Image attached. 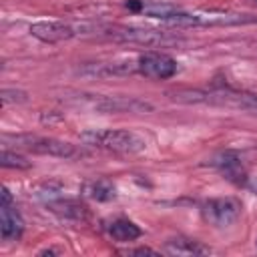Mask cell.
<instances>
[{
    "instance_id": "cell-1",
    "label": "cell",
    "mask_w": 257,
    "mask_h": 257,
    "mask_svg": "<svg viewBox=\"0 0 257 257\" xmlns=\"http://www.w3.org/2000/svg\"><path fill=\"white\" fill-rule=\"evenodd\" d=\"M173 100L185 104H215V106H231L237 110H245L257 114V94L235 92L229 88L201 90V88H179L169 92Z\"/></svg>"
},
{
    "instance_id": "cell-2",
    "label": "cell",
    "mask_w": 257,
    "mask_h": 257,
    "mask_svg": "<svg viewBox=\"0 0 257 257\" xmlns=\"http://www.w3.org/2000/svg\"><path fill=\"white\" fill-rule=\"evenodd\" d=\"M80 141L88 147L122 153V155H135L147 149V141L126 128H102V131H84L80 133Z\"/></svg>"
},
{
    "instance_id": "cell-3",
    "label": "cell",
    "mask_w": 257,
    "mask_h": 257,
    "mask_svg": "<svg viewBox=\"0 0 257 257\" xmlns=\"http://www.w3.org/2000/svg\"><path fill=\"white\" fill-rule=\"evenodd\" d=\"M106 24L100 22H62V20H42L30 24V34L42 42L56 44L62 40L78 36H102Z\"/></svg>"
},
{
    "instance_id": "cell-4",
    "label": "cell",
    "mask_w": 257,
    "mask_h": 257,
    "mask_svg": "<svg viewBox=\"0 0 257 257\" xmlns=\"http://www.w3.org/2000/svg\"><path fill=\"white\" fill-rule=\"evenodd\" d=\"M104 38H110L114 42H128V44H141V46H165L171 42H177L179 38L173 36L171 32L165 30H155V28H143V26H116V24H106Z\"/></svg>"
},
{
    "instance_id": "cell-5",
    "label": "cell",
    "mask_w": 257,
    "mask_h": 257,
    "mask_svg": "<svg viewBox=\"0 0 257 257\" xmlns=\"http://www.w3.org/2000/svg\"><path fill=\"white\" fill-rule=\"evenodd\" d=\"M14 145L38 155L58 157V159H80L86 157V151L82 147H76L68 141L52 139V137H38V135H16L12 137Z\"/></svg>"
},
{
    "instance_id": "cell-6",
    "label": "cell",
    "mask_w": 257,
    "mask_h": 257,
    "mask_svg": "<svg viewBox=\"0 0 257 257\" xmlns=\"http://www.w3.org/2000/svg\"><path fill=\"white\" fill-rule=\"evenodd\" d=\"M201 215L203 219L213 225V227H229L233 225L239 215H241V203L233 197H217V199H209L201 205Z\"/></svg>"
},
{
    "instance_id": "cell-7",
    "label": "cell",
    "mask_w": 257,
    "mask_h": 257,
    "mask_svg": "<svg viewBox=\"0 0 257 257\" xmlns=\"http://www.w3.org/2000/svg\"><path fill=\"white\" fill-rule=\"evenodd\" d=\"M137 68L143 76L153 80H167L177 74V60L165 52H145L137 58Z\"/></svg>"
},
{
    "instance_id": "cell-8",
    "label": "cell",
    "mask_w": 257,
    "mask_h": 257,
    "mask_svg": "<svg viewBox=\"0 0 257 257\" xmlns=\"http://www.w3.org/2000/svg\"><path fill=\"white\" fill-rule=\"evenodd\" d=\"M209 165L213 169H217L227 181H231L235 185H245L247 183V169H245L243 159L237 151H231V149L221 151V153L211 157Z\"/></svg>"
},
{
    "instance_id": "cell-9",
    "label": "cell",
    "mask_w": 257,
    "mask_h": 257,
    "mask_svg": "<svg viewBox=\"0 0 257 257\" xmlns=\"http://www.w3.org/2000/svg\"><path fill=\"white\" fill-rule=\"evenodd\" d=\"M139 72L137 60L120 58V60H106V62H90L78 68V74L90 76V78H108V76H124Z\"/></svg>"
},
{
    "instance_id": "cell-10",
    "label": "cell",
    "mask_w": 257,
    "mask_h": 257,
    "mask_svg": "<svg viewBox=\"0 0 257 257\" xmlns=\"http://www.w3.org/2000/svg\"><path fill=\"white\" fill-rule=\"evenodd\" d=\"M94 110L100 112H147L153 110V106L141 98L135 96H98L92 102Z\"/></svg>"
},
{
    "instance_id": "cell-11",
    "label": "cell",
    "mask_w": 257,
    "mask_h": 257,
    "mask_svg": "<svg viewBox=\"0 0 257 257\" xmlns=\"http://www.w3.org/2000/svg\"><path fill=\"white\" fill-rule=\"evenodd\" d=\"M0 233L4 241H16L24 233V221L14 203H0Z\"/></svg>"
},
{
    "instance_id": "cell-12",
    "label": "cell",
    "mask_w": 257,
    "mask_h": 257,
    "mask_svg": "<svg viewBox=\"0 0 257 257\" xmlns=\"http://www.w3.org/2000/svg\"><path fill=\"white\" fill-rule=\"evenodd\" d=\"M46 207L58 215L60 219H66V221H86L88 219V207L76 199H62V197H56L52 201L46 203Z\"/></svg>"
},
{
    "instance_id": "cell-13",
    "label": "cell",
    "mask_w": 257,
    "mask_h": 257,
    "mask_svg": "<svg viewBox=\"0 0 257 257\" xmlns=\"http://www.w3.org/2000/svg\"><path fill=\"white\" fill-rule=\"evenodd\" d=\"M82 195L96 203H108L116 199V187L108 179H88L82 183Z\"/></svg>"
},
{
    "instance_id": "cell-14",
    "label": "cell",
    "mask_w": 257,
    "mask_h": 257,
    "mask_svg": "<svg viewBox=\"0 0 257 257\" xmlns=\"http://www.w3.org/2000/svg\"><path fill=\"white\" fill-rule=\"evenodd\" d=\"M165 249H167V253H171V255H205V253L211 251V249L205 247L201 241L187 239V237L169 239V241L165 243Z\"/></svg>"
},
{
    "instance_id": "cell-15",
    "label": "cell",
    "mask_w": 257,
    "mask_h": 257,
    "mask_svg": "<svg viewBox=\"0 0 257 257\" xmlns=\"http://www.w3.org/2000/svg\"><path fill=\"white\" fill-rule=\"evenodd\" d=\"M108 233L114 241L118 243H131L135 239L141 237V227L135 225L131 219H114L110 225H108Z\"/></svg>"
},
{
    "instance_id": "cell-16",
    "label": "cell",
    "mask_w": 257,
    "mask_h": 257,
    "mask_svg": "<svg viewBox=\"0 0 257 257\" xmlns=\"http://www.w3.org/2000/svg\"><path fill=\"white\" fill-rule=\"evenodd\" d=\"M0 163H2V167H6V169H30V165H32L24 155H20V153H16V151H8L6 147L2 149Z\"/></svg>"
},
{
    "instance_id": "cell-17",
    "label": "cell",
    "mask_w": 257,
    "mask_h": 257,
    "mask_svg": "<svg viewBox=\"0 0 257 257\" xmlns=\"http://www.w3.org/2000/svg\"><path fill=\"white\" fill-rule=\"evenodd\" d=\"M0 100H2V106L26 102V92H24V90H18V88H2Z\"/></svg>"
},
{
    "instance_id": "cell-18",
    "label": "cell",
    "mask_w": 257,
    "mask_h": 257,
    "mask_svg": "<svg viewBox=\"0 0 257 257\" xmlns=\"http://www.w3.org/2000/svg\"><path fill=\"white\" fill-rule=\"evenodd\" d=\"M128 255H159L155 249H149V247H139V249H133V251H126Z\"/></svg>"
},
{
    "instance_id": "cell-19",
    "label": "cell",
    "mask_w": 257,
    "mask_h": 257,
    "mask_svg": "<svg viewBox=\"0 0 257 257\" xmlns=\"http://www.w3.org/2000/svg\"><path fill=\"white\" fill-rule=\"evenodd\" d=\"M255 2H257V0H255Z\"/></svg>"
}]
</instances>
